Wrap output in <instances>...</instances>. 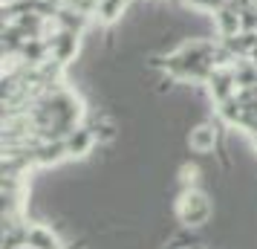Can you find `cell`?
Here are the masks:
<instances>
[{"label":"cell","mask_w":257,"mask_h":249,"mask_svg":"<svg viewBox=\"0 0 257 249\" xmlns=\"http://www.w3.org/2000/svg\"><path fill=\"white\" fill-rule=\"evenodd\" d=\"M179 217L185 226H202L211 217V203L202 191H185L179 203Z\"/></svg>","instance_id":"obj_1"},{"label":"cell","mask_w":257,"mask_h":249,"mask_svg":"<svg viewBox=\"0 0 257 249\" xmlns=\"http://www.w3.org/2000/svg\"><path fill=\"white\" fill-rule=\"evenodd\" d=\"M188 142H191V148H194L197 154H208V151H214L217 133H214V128H211V125H199V128H194V131H191Z\"/></svg>","instance_id":"obj_2"},{"label":"cell","mask_w":257,"mask_h":249,"mask_svg":"<svg viewBox=\"0 0 257 249\" xmlns=\"http://www.w3.org/2000/svg\"><path fill=\"white\" fill-rule=\"evenodd\" d=\"M26 243L32 249H58V237L52 235V229L32 226V229L26 232Z\"/></svg>","instance_id":"obj_3"},{"label":"cell","mask_w":257,"mask_h":249,"mask_svg":"<svg viewBox=\"0 0 257 249\" xmlns=\"http://www.w3.org/2000/svg\"><path fill=\"white\" fill-rule=\"evenodd\" d=\"M90 145H93V136L90 131H72L67 136V154L70 156H84L90 151Z\"/></svg>","instance_id":"obj_4"},{"label":"cell","mask_w":257,"mask_h":249,"mask_svg":"<svg viewBox=\"0 0 257 249\" xmlns=\"http://www.w3.org/2000/svg\"><path fill=\"white\" fill-rule=\"evenodd\" d=\"M75 47H78V41H75V32H64L61 35V41H58V47H55V61H64L67 58H72L75 55Z\"/></svg>","instance_id":"obj_5"},{"label":"cell","mask_w":257,"mask_h":249,"mask_svg":"<svg viewBox=\"0 0 257 249\" xmlns=\"http://www.w3.org/2000/svg\"><path fill=\"white\" fill-rule=\"evenodd\" d=\"M121 9H124V0H104L101 3V18L104 21H113V18H118Z\"/></svg>","instance_id":"obj_6"}]
</instances>
